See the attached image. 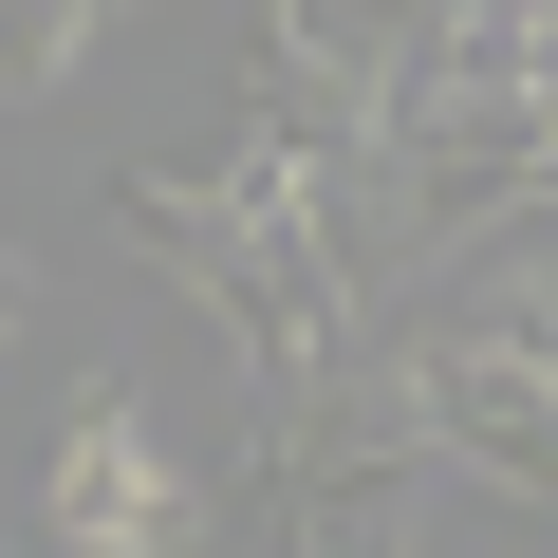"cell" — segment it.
<instances>
[{"instance_id": "6da1fadb", "label": "cell", "mask_w": 558, "mask_h": 558, "mask_svg": "<svg viewBox=\"0 0 558 558\" xmlns=\"http://www.w3.org/2000/svg\"><path fill=\"white\" fill-rule=\"evenodd\" d=\"M57 539L75 558H186V484H168V447L94 391L75 410V447H57Z\"/></svg>"}, {"instance_id": "7a4b0ae2", "label": "cell", "mask_w": 558, "mask_h": 558, "mask_svg": "<svg viewBox=\"0 0 558 558\" xmlns=\"http://www.w3.org/2000/svg\"><path fill=\"white\" fill-rule=\"evenodd\" d=\"M428 428H447L465 465H502V484H558V373H539L521 336H484V317L428 354Z\"/></svg>"}, {"instance_id": "3957f363", "label": "cell", "mask_w": 558, "mask_h": 558, "mask_svg": "<svg viewBox=\"0 0 558 558\" xmlns=\"http://www.w3.org/2000/svg\"><path fill=\"white\" fill-rule=\"evenodd\" d=\"M75 38H94V0H0V94H57Z\"/></svg>"}, {"instance_id": "277c9868", "label": "cell", "mask_w": 558, "mask_h": 558, "mask_svg": "<svg viewBox=\"0 0 558 558\" xmlns=\"http://www.w3.org/2000/svg\"><path fill=\"white\" fill-rule=\"evenodd\" d=\"M0 336H20V260H0Z\"/></svg>"}]
</instances>
